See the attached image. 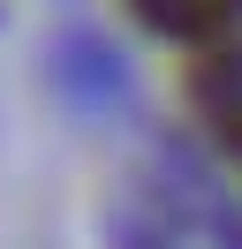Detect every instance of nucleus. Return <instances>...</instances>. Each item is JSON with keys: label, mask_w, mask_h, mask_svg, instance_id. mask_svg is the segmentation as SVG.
Returning a JSON list of instances; mask_svg holds the SVG:
<instances>
[{"label": "nucleus", "mask_w": 242, "mask_h": 249, "mask_svg": "<svg viewBox=\"0 0 242 249\" xmlns=\"http://www.w3.org/2000/svg\"><path fill=\"white\" fill-rule=\"evenodd\" d=\"M129 8H136V16H144L159 38H189V46L220 38L227 23L242 16V0H129Z\"/></svg>", "instance_id": "obj_1"}, {"label": "nucleus", "mask_w": 242, "mask_h": 249, "mask_svg": "<svg viewBox=\"0 0 242 249\" xmlns=\"http://www.w3.org/2000/svg\"><path fill=\"white\" fill-rule=\"evenodd\" d=\"M220 136H227V151L242 159V98H220Z\"/></svg>", "instance_id": "obj_2"}]
</instances>
